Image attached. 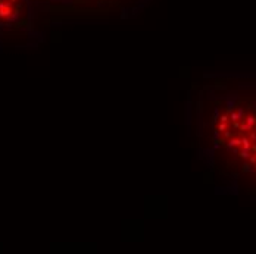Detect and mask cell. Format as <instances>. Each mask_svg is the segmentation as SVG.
Returning <instances> with one entry per match:
<instances>
[{"label":"cell","instance_id":"1","mask_svg":"<svg viewBox=\"0 0 256 254\" xmlns=\"http://www.w3.org/2000/svg\"><path fill=\"white\" fill-rule=\"evenodd\" d=\"M153 0H33L37 18L57 15L90 19H131Z\"/></svg>","mask_w":256,"mask_h":254},{"label":"cell","instance_id":"2","mask_svg":"<svg viewBox=\"0 0 256 254\" xmlns=\"http://www.w3.org/2000/svg\"><path fill=\"white\" fill-rule=\"evenodd\" d=\"M37 19L33 0H0V50L37 47L44 37Z\"/></svg>","mask_w":256,"mask_h":254}]
</instances>
